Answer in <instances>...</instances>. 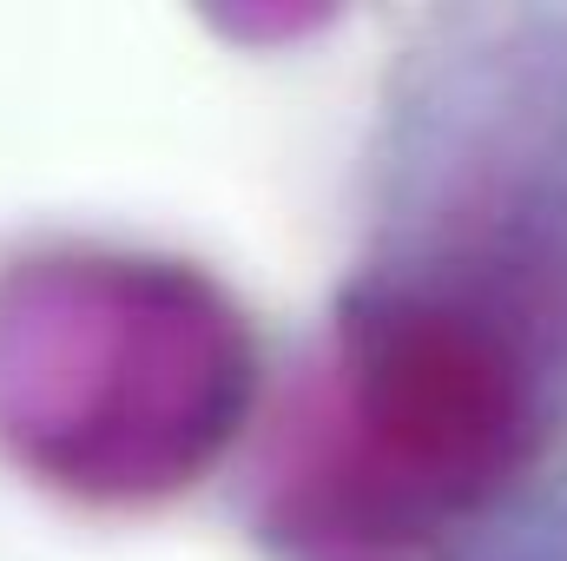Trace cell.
<instances>
[{
    "instance_id": "obj_2",
    "label": "cell",
    "mask_w": 567,
    "mask_h": 561,
    "mask_svg": "<svg viewBox=\"0 0 567 561\" xmlns=\"http://www.w3.org/2000/svg\"><path fill=\"white\" fill-rule=\"evenodd\" d=\"M251 397V337L205 278L126 252L0 272V442L60 489L192 482Z\"/></svg>"
},
{
    "instance_id": "obj_1",
    "label": "cell",
    "mask_w": 567,
    "mask_h": 561,
    "mask_svg": "<svg viewBox=\"0 0 567 561\" xmlns=\"http://www.w3.org/2000/svg\"><path fill=\"white\" fill-rule=\"evenodd\" d=\"M542 442V364L468 278L357 284L297 384L265 522L297 555H396L488 509Z\"/></svg>"
}]
</instances>
